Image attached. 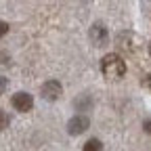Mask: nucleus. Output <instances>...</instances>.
I'll return each instance as SVG.
<instances>
[{"label": "nucleus", "instance_id": "10", "mask_svg": "<svg viewBox=\"0 0 151 151\" xmlns=\"http://www.w3.org/2000/svg\"><path fill=\"white\" fill-rule=\"evenodd\" d=\"M6 86H9V82H6V78H2V76H0V94H2V92L6 90Z\"/></svg>", "mask_w": 151, "mask_h": 151}, {"label": "nucleus", "instance_id": "5", "mask_svg": "<svg viewBox=\"0 0 151 151\" xmlns=\"http://www.w3.org/2000/svg\"><path fill=\"white\" fill-rule=\"evenodd\" d=\"M11 103H13V107H15L17 111L27 113V111H32V107H34V97H32L29 92H15L13 99H11Z\"/></svg>", "mask_w": 151, "mask_h": 151}, {"label": "nucleus", "instance_id": "6", "mask_svg": "<svg viewBox=\"0 0 151 151\" xmlns=\"http://www.w3.org/2000/svg\"><path fill=\"white\" fill-rule=\"evenodd\" d=\"M40 94H42L46 101H57V99H59L61 94H63V88H61V84L57 82V80H48V82L42 84Z\"/></svg>", "mask_w": 151, "mask_h": 151}, {"label": "nucleus", "instance_id": "11", "mask_svg": "<svg viewBox=\"0 0 151 151\" xmlns=\"http://www.w3.org/2000/svg\"><path fill=\"white\" fill-rule=\"evenodd\" d=\"M143 128H145V132H147V134H151V118L143 122Z\"/></svg>", "mask_w": 151, "mask_h": 151}, {"label": "nucleus", "instance_id": "13", "mask_svg": "<svg viewBox=\"0 0 151 151\" xmlns=\"http://www.w3.org/2000/svg\"><path fill=\"white\" fill-rule=\"evenodd\" d=\"M149 55H151V42H149Z\"/></svg>", "mask_w": 151, "mask_h": 151}, {"label": "nucleus", "instance_id": "8", "mask_svg": "<svg viewBox=\"0 0 151 151\" xmlns=\"http://www.w3.org/2000/svg\"><path fill=\"white\" fill-rule=\"evenodd\" d=\"M9 124H11V116H9L4 109H0V130L9 128Z\"/></svg>", "mask_w": 151, "mask_h": 151}, {"label": "nucleus", "instance_id": "4", "mask_svg": "<svg viewBox=\"0 0 151 151\" xmlns=\"http://www.w3.org/2000/svg\"><path fill=\"white\" fill-rule=\"evenodd\" d=\"M88 126H90L88 116H82V113H78V116H73V118L67 122V132H69L71 137H78V134H82V132L88 130Z\"/></svg>", "mask_w": 151, "mask_h": 151}, {"label": "nucleus", "instance_id": "9", "mask_svg": "<svg viewBox=\"0 0 151 151\" xmlns=\"http://www.w3.org/2000/svg\"><path fill=\"white\" fill-rule=\"evenodd\" d=\"M6 34H9V23L0 19V38H2V36H6Z\"/></svg>", "mask_w": 151, "mask_h": 151}, {"label": "nucleus", "instance_id": "7", "mask_svg": "<svg viewBox=\"0 0 151 151\" xmlns=\"http://www.w3.org/2000/svg\"><path fill=\"white\" fill-rule=\"evenodd\" d=\"M82 151H103V143H101L99 139H90V141L84 143Z\"/></svg>", "mask_w": 151, "mask_h": 151}, {"label": "nucleus", "instance_id": "12", "mask_svg": "<svg viewBox=\"0 0 151 151\" xmlns=\"http://www.w3.org/2000/svg\"><path fill=\"white\" fill-rule=\"evenodd\" d=\"M145 86H147V88H149V90H151V73H149V76H147V78H145Z\"/></svg>", "mask_w": 151, "mask_h": 151}, {"label": "nucleus", "instance_id": "1", "mask_svg": "<svg viewBox=\"0 0 151 151\" xmlns=\"http://www.w3.org/2000/svg\"><path fill=\"white\" fill-rule=\"evenodd\" d=\"M101 71L107 80H120L126 73V61L118 52H109L101 59Z\"/></svg>", "mask_w": 151, "mask_h": 151}, {"label": "nucleus", "instance_id": "2", "mask_svg": "<svg viewBox=\"0 0 151 151\" xmlns=\"http://www.w3.org/2000/svg\"><path fill=\"white\" fill-rule=\"evenodd\" d=\"M116 44L120 50H124L128 55H134L139 50V36L132 34V32H120L116 36Z\"/></svg>", "mask_w": 151, "mask_h": 151}, {"label": "nucleus", "instance_id": "3", "mask_svg": "<svg viewBox=\"0 0 151 151\" xmlns=\"http://www.w3.org/2000/svg\"><path fill=\"white\" fill-rule=\"evenodd\" d=\"M88 36H90V42H92L94 46H105L107 40H109V32H107V27H105L103 23H99V21L90 25Z\"/></svg>", "mask_w": 151, "mask_h": 151}]
</instances>
